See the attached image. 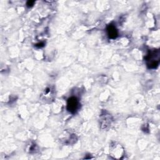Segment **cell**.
Returning a JSON list of instances; mask_svg holds the SVG:
<instances>
[{
    "label": "cell",
    "mask_w": 160,
    "mask_h": 160,
    "mask_svg": "<svg viewBox=\"0 0 160 160\" xmlns=\"http://www.w3.org/2000/svg\"><path fill=\"white\" fill-rule=\"evenodd\" d=\"M43 46H44L43 43H38L36 44V46H37V47H42Z\"/></svg>",
    "instance_id": "52a82bcc"
},
{
    "label": "cell",
    "mask_w": 160,
    "mask_h": 160,
    "mask_svg": "<svg viewBox=\"0 0 160 160\" xmlns=\"http://www.w3.org/2000/svg\"><path fill=\"white\" fill-rule=\"evenodd\" d=\"M79 102L76 97H71L68 99L67 103V110L71 113H75L76 112L78 108Z\"/></svg>",
    "instance_id": "3957f363"
},
{
    "label": "cell",
    "mask_w": 160,
    "mask_h": 160,
    "mask_svg": "<svg viewBox=\"0 0 160 160\" xmlns=\"http://www.w3.org/2000/svg\"><path fill=\"white\" fill-rule=\"evenodd\" d=\"M34 1H28L26 3V5L28 7H31L34 5Z\"/></svg>",
    "instance_id": "8992f818"
},
{
    "label": "cell",
    "mask_w": 160,
    "mask_h": 160,
    "mask_svg": "<svg viewBox=\"0 0 160 160\" xmlns=\"http://www.w3.org/2000/svg\"><path fill=\"white\" fill-rule=\"evenodd\" d=\"M107 33L109 38L112 39H115L118 36V30L117 28L113 25H110L108 26Z\"/></svg>",
    "instance_id": "5b68a950"
},
{
    "label": "cell",
    "mask_w": 160,
    "mask_h": 160,
    "mask_svg": "<svg viewBox=\"0 0 160 160\" xmlns=\"http://www.w3.org/2000/svg\"><path fill=\"white\" fill-rule=\"evenodd\" d=\"M111 116L110 115H104L101 118V124L102 128L106 129L111 124Z\"/></svg>",
    "instance_id": "277c9868"
},
{
    "label": "cell",
    "mask_w": 160,
    "mask_h": 160,
    "mask_svg": "<svg viewBox=\"0 0 160 160\" xmlns=\"http://www.w3.org/2000/svg\"><path fill=\"white\" fill-rule=\"evenodd\" d=\"M160 53L159 50H154L149 51L146 57L147 65L149 68H156L159 62Z\"/></svg>",
    "instance_id": "6da1fadb"
},
{
    "label": "cell",
    "mask_w": 160,
    "mask_h": 160,
    "mask_svg": "<svg viewBox=\"0 0 160 160\" xmlns=\"http://www.w3.org/2000/svg\"><path fill=\"white\" fill-rule=\"evenodd\" d=\"M110 156L115 159H121L124 156V149L120 144L115 143L110 146Z\"/></svg>",
    "instance_id": "7a4b0ae2"
}]
</instances>
